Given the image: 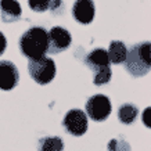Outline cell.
Here are the masks:
<instances>
[{"label":"cell","instance_id":"1","mask_svg":"<svg viewBox=\"0 0 151 151\" xmlns=\"http://www.w3.org/2000/svg\"><path fill=\"white\" fill-rule=\"evenodd\" d=\"M19 51L28 60H37L47 53V31L43 27H32L19 37Z\"/></svg>","mask_w":151,"mask_h":151},{"label":"cell","instance_id":"2","mask_svg":"<svg viewBox=\"0 0 151 151\" xmlns=\"http://www.w3.org/2000/svg\"><path fill=\"white\" fill-rule=\"evenodd\" d=\"M150 42H142L133 45L126 53V58L124 61L125 69L132 76H144L150 72L151 58H150Z\"/></svg>","mask_w":151,"mask_h":151},{"label":"cell","instance_id":"3","mask_svg":"<svg viewBox=\"0 0 151 151\" xmlns=\"http://www.w3.org/2000/svg\"><path fill=\"white\" fill-rule=\"evenodd\" d=\"M85 64L92 69L93 73V83L96 86H103L108 83L112 78L111 71V63L108 58V53L105 49H94L92 50L85 58Z\"/></svg>","mask_w":151,"mask_h":151},{"label":"cell","instance_id":"4","mask_svg":"<svg viewBox=\"0 0 151 151\" xmlns=\"http://www.w3.org/2000/svg\"><path fill=\"white\" fill-rule=\"evenodd\" d=\"M55 63L50 57H42L37 60H29L28 63V72L29 76L39 85L50 83L55 76Z\"/></svg>","mask_w":151,"mask_h":151},{"label":"cell","instance_id":"5","mask_svg":"<svg viewBox=\"0 0 151 151\" xmlns=\"http://www.w3.org/2000/svg\"><path fill=\"white\" fill-rule=\"evenodd\" d=\"M86 112L85 114L96 122H103L111 114V100L104 94H93L86 101Z\"/></svg>","mask_w":151,"mask_h":151},{"label":"cell","instance_id":"6","mask_svg":"<svg viewBox=\"0 0 151 151\" xmlns=\"http://www.w3.org/2000/svg\"><path fill=\"white\" fill-rule=\"evenodd\" d=\"M72 36L63 27H53L47 32V53L60 54L71 46Z\"/></svg>","mask_w":151,"mask_h":151},{"label":"cell","instance_id":"7","mask_svg":"<svg viewBox=\"0 0 151 151\" xmlns=\"http://www.w3.org/2000/svg\"><path fill=\"white\" fill-rule=\"evenodd\" d=\"M63 126L72 136H76V137L83 136L87 132V128H89L87 115L85 114V111L79 110V108L69 110L63 119Z\"/></svg>","mask_w":151,"mask_h":151},{"label":"cell","instance_id":"8","mask_svg":"<svg viewBox=\"0 0 151 151\" xmlns=\"http://www.w3.org/2000/svg\"><path fill=\"white\" fill-rule=\"evenodd\" d=\"M19 82V72L18 68L14 63L9 60L0 61V89L1 90H13Z\"/></svg>","mask_w":151,"mask_h":151},{"label":"cell","instance_id":"9","mask_svg":"<svg viewBox=\"0 0 151 151\" xmlns=\"http://www.w3.org/2000/svg\"><path fill=\"white\" fill-rule=\"evenodd\" d=\"M96 7L93 0H75L72 6V17L79 24L87 25L94 18Z\"/></svg>","mask_w":151,"mask_h":151},{"label":"cell","instance_id":"10","mask_svg":"<svg viewBox=\"0 0 151 151\" xmlns=\"http://www.w3.org/2000/svg\"><path fill=\"white\" fill-rule=\"evenodd\" d=\"M0 11H1V21L6 24L15 22L21 19L22 9L17 0H0Z\"/></svg>","mask_w":151,"mask_h":151},{"label":"cell","instance_id":"11","mask_svg":"<svg viewBox=\"0 0 151 151\" xmlns=\"http://www.w3.org/2000/svg\"><path fill=\"white\" fill-rule=\"evenodd\" d=\"M107 53H108V58H110L111 64H124L128 49H126L124 42L112 40L110 43V47H108Z\"/></svg>","mask_w":151,"mask_h":151},{"label":"cell","instance_id":"12","mask_svg":"<svg viewBox=\"0 0 151 151\" xmlns=\"http://www.w3.org/2000/svg\"><path fill=\"white\" fill-rule=\"evenodd\" d=\"M37 151H64V142L60 136H46L39 139Z\"/></svg>","mask_w":151,"mask_h":151},{"label":"cell","instance_id":"13","mask_svg":"<svg viewBox=\"0 0 151 151\" xmlns=\"http://www.w3.org/2000/svg\"><path fill=\"white\" fill-rule=\"evenodd\" d=\"M139 115V108L134 104L126 103L122 104L118 110V119L125 125H132Z\"/></svg>","mask_w":151,"mask_h":151},{"label":"cell","instance_id":"14","mask_svg":"<svg viewBox=\"0 0 151 151\" xmlns=\"http://www.w3.org/2000/svg\"><path fill=\"white\" fill-rule=\"evenodd\" d=\"M28 6L36 13H45L49 10L50 0H28Z\"/></svg>","mask_w":151,"mask_h":151},{"label":"cell","instance_id":"15","mask_svg":"<svg viewBox=\"0 0 151 151\" xmlns=\"http://www.w3.org/2000/svg\"><path fill=\"white\" fill-rule=\"evenodd\" d=\"M108 151H130V147L125 140L112 139L108 143Z\"/></svg>","mask_w":151,"mask_h":151},{"label":"cell","instance_id":"16","mask_svg":"<svg viewBox=\"0 0 151 151\" xmlns=\"http://www.w3.org/2000/svg\"><path fill=\"white\" fill-rule=\"evenodd\" d=\"M49 9L51 10V13L54 14V15L61 14L64 11V1H63V0H50Z\"/></svg>","mask_w":151,"mask_h":151},{"label":"cell","instance_id":"17","mask_svg":"<svg viewBox=\"0 0 151 151\" xmlns=\"http://www.w3.org/2000/svg\"><path fill=\"white\" fill-rule=\"evenodd\" d=\"M6 47H7V39L3 35V32H0V55H3V53L6 51Z\"/></svg>","mask_w":151,"mask_h":151}]
</instances>
